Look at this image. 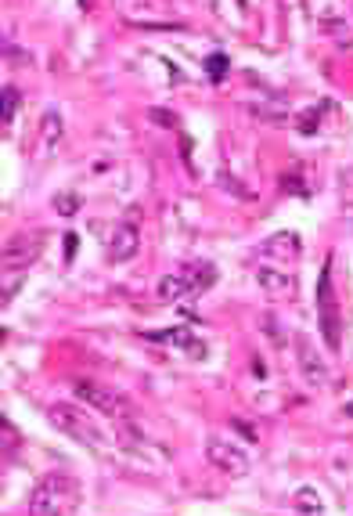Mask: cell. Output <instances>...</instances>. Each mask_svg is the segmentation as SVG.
Wrapping results in <instances>:
<instances>
[{"label":"cell","mask_w":353,"mask_h":516,"mask_svg":"<svg viewBox=\"0 0 353 516\" xmlns=\"http://www.w3.org/2000/svg\"><path fill=\"white\" fill-rule=\"evenodd\" d=\"M73 502H76V480L66 473H47L29 495V516H66Z\"/></svg>","instance_id":"obj_1"},{"label":"cell","mask_w":353,"mask_h":516,"mask_svg":"<svg viewBox=\"0 0 353 516\" xmlns=\"http://www.w3.org/2000/svg\"><path fill=\"white\" fill-rule=\"evenodd\" d=\"M317 325H321V336H325L328 350H339L342 343V311H339V296L332 285V260L325 264L317 278Z\"/></svg>","instance_id":"obj_2"},{"label":"cell","mask_w":353,"mask_h":516,"mask_svg":"<svg viewBox=\"0 0 353 516\" xmlns=\"http://www.w3.org/2000/svg\"><path fill=\"white\" fill-rule=\"evenodd\" d=\"M51 422L61 430V434H69V437H76L80 444H87V448H98L101 444V430L94 426V422L87 419V412L83 408H66V405H54L51 408Z\"/></svg>","instance_id":"obj_3"},{"label":"cell","mask_w":353,"mask_h":516,"mask_svg":"<svg viewBox=\"0 0 353 516\" xmlns=\"http://www.w3.org/2000/svg\"><path fill=\"white\" fill-rule=\"evenodd\" d=\"M76 398L87 405V408H94V412H101V415H126V408H130V401L123 398V393H116V390H109V386H101V383H90V379H76Z\"/></svg>","instance_id":"obj_4"},{"label":"cell","mask_w":353,"mask_h":516,"mask_svg":"<svg viewBox=\"0 0 353 516\" xmlns=\"http://www.w3.org/2000/svg\"><path fill=\"white\" fill-rule=\"evenodd\" d=\"M206 455H209V462H213V466H220L223 473H238V477H242V473L249 469V455H245V451H238V448H235V444H228V441H220V437L206 444Z\"/></svg>","instance_id":"obj_5"},{"label":"cell","mask_w":353,"mask_h":516,"mask_svg":"<svg viewBox=\"0 0 353 516\" xmlns=\"http://www.w3.org/2000/svg\"><path fill=\"white\" fill-rule=\"evenodd\" d=\"M44 250V235H18L15 242H8L4 246V267H25V264H33Z\"/></svg>","instance_id":"obj_6"},{"label":"cell","mask_w":353,"mask_h":516,"mask_svg":"<svg viewBox=\"0 0 353 516\" xmlns=\"http://www.w3.org/2000/svg\"><path fill=\"white\" fill-rule=\"evenodd\" d=\"M144 340H151V343H170L177 350H187L191 357H206V343L191 336V328H184V325L163 328V332H144Z\"/></svg>","instance_id":"obj_7"},{"label":"cell","mask_w":353,"mask_h":516,"mask_svg":"<svg viewBox=\"0 0 353 516\" xmlns=\"http://www.w3.org/2000/svg\"><path fill=\"white\" fill-rule=\"evenodd\" d=\"M260 253H264L267 260H274V264H288V260H296V257L303 253V242H299V235H292V231H278V235H271L264 246H260Z\"/></svg>","instance_id":"obj_8"},{"label":"cell","mask_w":353,"mask_h":516,"mask_svg":"<svg viewBox=\"0 0 353 516\" xmlns=\"http://www.w3.org/2000/svg\"><path fill=\"white\" fill-rule=\"evenodd\" d=\"M141 250V235H137V228L134 224H119L116 231H112V238H109V253H112V260H130L134 253Z\"/></svg>","instance_id":"obj_9"},{"label":"cell","mask_w":353,"mask_h":516,"mask_svg":"<svg viewBox=\"0 0 353 516\" xmlns=\"http://www.w3.org/2000/svg\"><path fill=\"white\" fill-rule=\"evenodd\" d=\"M296 347H299L296 354H299V365H303V376L310 379V386H325V379H328V376H325V365H321L317 350H314V347H310L303 336L296 340Z\"/></svg>","instance_id":"obj_10"},{"label":"cell","mask_w":353,"mask_h":516,"mask_svg":"<svg viewBox=\"0 0 353 516\" xmlns=\"http://www.w3.org/2000/svg\"><path fill=\"white\" fill-rule=\"evenodd\" d=\"M180 278L187 282L191 293H202V289H209L216 282V267L206 264V260H191V264H184V275Z\"/></svg>","instance_id":"obj_11"},{"label":"cell","mask_w":353,"mask_h":516,"mask_svg":"<svg viewBox=\"0 0 353 516\" xmlns=\"http://www.w3.org/2000/svg\"><path fill=\"white\" fill-rule=\"evenodd\" d=\"M61 137H66V123H61V116L51 109L44 116V123H40V148H44V156H54L58 145H61Z\"/></svg>","instance_id":"obj_12"},{"label":"cell","mask_w":353,"mask_h":516,"mask_svg":"<svg viewBox=\"0 0 353 516\" xmlns=\"http://www.w3.org/2000/svg\"><path fill=\"white\" fill-rule=\"evenodd\" d=\"M256 282H260L267 293H274V296H288V293H292V278L281 275V271H274V267H260V271H256Z\"/></svg>","instance_id":"obj_13"},{"label":"cell","mask_w":353,"mask_h":516,"mask_svg":"<svg viewBox=\"0 0 353 516\" xmlns=\"http://www.w3.org/2000/svg\"><path fill=\"white\" fill-rule=\"evenodd\" d=\"M184 293H191V289H187V282H184L180 275H166L163 282H159V289H155L159 303H173V300H180Z\"/></svg>","instance_id":"obj_14"},{"label":"cell","mask_w":353,"mask_h":516,"mask_svg":"<svg viewBox=\"0 0 353 516\" xmlns=\"http://www.w3.org/2000/svg\"><path fill=\"white\" fill-rule=\"evenodd\" d=\"M18 105H22L18 87L4 83V87H0V119H4V123H11V119L18 116Z\"/></svg>","instance_id":"obj_15"},{"label":"cell","mask_w":353,"mask_h":516,"mask_svg":"<svg viewBox=\"0 0 353 516\" xmlns=\"http://www.w3.org/2000/svg\"><path fill=\"white\" fill-rule=\"evenodd\" d=\"M228 66H231V62H228V54H220V51H216V54L206 58V76L220 83L223 76H228Z\"/></svg>","instance_id":"obj_16"},{"label":"cell","mask_w":353,"mask_h":516,"mask_svg":"<svg viewBox=\"0 0 353 516\" xmlns=\"http://www.w3.org/2000/svg\"><path fill=\"white\" fill-rule=\"evenodd\" d=\"M296 509H303V512H317V509H321L317 491H314V488H299V491H296Z\"/></svg>","instance_id":"obj_17"},{"label":"cell","mask_w":353,"mask_h":516,"mask_svg":"<svg viewBox=\"0 0 353 516\" xmlns=\"http://www.w3.org/2000/svg\"><path fill=\"white\" fill-rule=\"evenodd\" d=\"M54 209H58V214H66V217H73L76 214V209H80V195H54Z\"/></svg>","instance_id":"obj_18"},{"label":"cell","mask_w":353,"mask_h":516,"mask_svg":"<svg viewBox=\"0 0 353 516\" xmlns=\"http://www.w3.org/2000/svg\"><path fill=\"white\" fill-rule=\"evenodd\" d=\"M321 112H325V105H317V109H310V112L299 116V130H303V134H314V130H317V116H321Z\"/></svg>","instance_id":"obj_19"},{"label":"cell","mask_w":353,"mask_h":516,"mask_svg":"<svg viewBox=\"0 0 353 516\" xmlns=\"http://www.w3.org/2000/svg\"><path fill=\"white\" fill-rule=\"evenodd\" d=\"M76 250H80V235L76 231H66V264L76 260Z\"/></svg>","instance_id":"obj_20"},{"label":"cell","mask_w":353,"mask_h":516,"mask_svg":"<svg viewBox=\"0 0 353 516\" xmlns=\"http://www.w3.org/2000/svg\"><path fill=\"white\" fill-rule=\"evenodd\" d=\"M148 119H151V123H159V127H173V112H166V109H151Z\"/></svg>","instance_id":"obj_21"},{"label":"cell","mask_w":353,"mask_h":516,"mask_svg":"<svg viewBox=\"0 0 353 516\" xmlns=\"http://www.w3.org/2000/svg\"><path fill=\"white\" fill-rule=\"evenodd\" d=\"M346 415H349V419H353V401H349V405H346Z\"/></svg>","instance_id":"obj_22"},{"label":"cell","mask_w":353,"mask_h":516,"mask_svg":"<svg viewBox=\"0 0 353 516\" xmlns=\"http://www.w3.org/2000/svg\"><path fill=\"white\" fill-rule=\"evenodd\" d=\"M238 4H242V8H245V0H238Z\"/></svg>","instance_id":"obj_23"}]
</instances>
